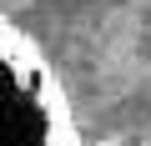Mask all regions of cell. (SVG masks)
I'll use <instances>...</instances> for the list:
<instances>
[{"label":"cell","mask_w":151,"mask_h":146,"mask_svg":"<svg viewBox=\"0 0 151 146\" xmlns=\"http://www.w3.org/2000/svg\"><path fill=\"white\" fill-rule=\"evenodd\" d=\"M0 146H81L45 55L0 15Z\"/></svg>","instance_id":"6da1fadb"}]
</instances>
